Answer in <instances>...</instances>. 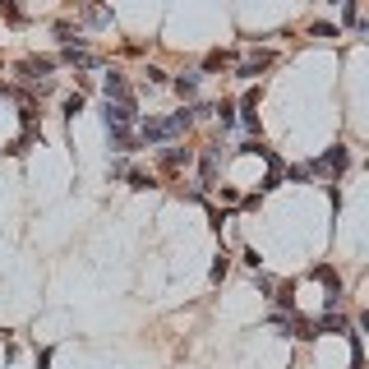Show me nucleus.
Masks as SVG:
<instances>
[{
    "label": "nucleus",
    "instance_id": "aec40b11",
    "mask_svg": "<svg viewBox=\"0 0 369 369\" xmlns=\"http://www.w3.org/2000/svg\"><path fill=\"white\" fill-rule=\"evenodd\" d=\"M309 32H314V37H337V28H333V23H314Z\"/></svg>",
    "mask_w": 369,
    "mask_h": 369
},
{
    "label": "nucleus",
    "instance_id": "f03ea898",
    "mask_svg": "<svg viewBox=\"0 0 369 369\" xmlns=\"http://www.w3.org/2000/svg\"><path fill=\"white\" fill-rule=\"evenodd\" d=\"M309 167H314V171H333V176H341V171L351 167V153H346L341 143H333V148H328V153H323L319 162H309Z\"/></svg>",
    "mask_w": 369,
    "mask_h": 369
},
{
    "label": "nucleus",
    "instance_id": "f257e3e1",
    "mask_svg": "<svg viewBox=\"0 0 369 369\" xmlns=\"http://www.w3.org/2000/svg\"><path fill=\"white\" fill-rule=\"evenodd\" d=\"M102 120H107V129H134V125H138V111H134V102H107Z\"/></svg>",
    "mask_w": 369,
    "mask_h": 369
},
{
    "label": "nucleus",
    "instance_id": "20e7f679",
    "mask_svg": "<svg viewBox=\"0 0 369 369\" xmlns=\"http://www.w3.org/2000/svg\"><path fill=\"white\" fill-rule=\"evenodd\" d=\"M102 92H107V102H134V97H129V83H125V78L116 74V70H111V74L102 78Z\"/></svg>",
    "mask_w": 369,
    "mask_h": 369
},
{
    "label": "nucleus",
    "instance_id": "0eeeda50",
    "mask_svg": "<svg viewBox=\"0 0 369 369\" xmlns=\"http://www.w3.org/2000/svg\"><path fill=\"white\" fill-rule=\"evenodd\" d=\"M61 61H65V65H74V70H92V65H97V56H92V51H83V46H65Z\"/></svg>",
    "mask_w": 369,
    "mask_h": 369
},
{
    "label": "nucleus",
    "instance_id": "9b49d317",
    "mask_svg": "<svg viewBox=\"0 0 369 369\" xmlns=\"http://www.w3.org/2000/svg\"><path fill=\"white\" fill-rule=\"evenodd\" d=\"M0 19H5V23H14V28H19V23H23V10H19L14 0H0Z\"/></svg>",
    "mask_w": 369,
    "mask_h": 369
},
{
    "label": "nucleus",
    "instance_id": "6ab92c4d",
    "mask_svg": "<svg viewBox=\"0 0 369 369\" xmlns=\"http://www.w3.org/2000/svg\"><path fill=\"white\" fill-rule=\"evenodd\" d=\"M78 111H83V97H65V116H70V120H74Z\"/></svg>",
    "mask_w": 369,
    "mask_h": 369
},
{
    "label": "nucleus",
    "instance_id": "9d476101",
    "mask_svg": "<svg viewBox=\"0 0 369 369\" xmlns=\"http://www.w3.org/2000/svg\"><path fill=\"white\" fill-rule=\"evenodd\" d=\"M217 167H222V148H208V153H203V184L217 180Z\"/></svg>",
    "mask_w": 369,
    "mask_h": 369
},
{
    "label": "nucleus",
    "instance_id": "4468645a",
    "mask_svg": "<svg viewBox=\"0 0 369 369\" xmlns=\"http://www.w3.org/2000/svg\"><path fill=\"white\" fill-rule=\"evenodd\" d=\"M88 19L97 23V28H107V23H111V10H107V5H92V10H88Z\"/></svg>",
    "mask_w": 369,
    "mask_h": 369
},
{
    "label": "nucleus",
    "instance_id": "a211bd4d",
    "mask_svg": "<svg viewBox=\"0 0 369 369\" xmlns=\"http://www.w3.org/2000/svg\"><path fill=\"white\" fill-rule=\"evenodd\" d=\"M143 74H148V83H167V70H162V65H148Z\"/></svg>",
    "mask_w": 369,
    "mask_h": 369
},
{
    "label": "nucleus",
    "instance_id": "39448f33",
    "mask_svg": "<svg viewBox=\"0 0 369 369\" xmlns=\"http://www.w3.org/2000/svg\"><path fill=\"white\" fill-rule=\"evenodd\" d=\"M268 65H273V56H268V51H259V56H245V61L235 65V74H240V78H259Z\"/></svg>",
    "mask_w": 369,
    "mask_h": 369
},
{
    "label": "nucleus",
    "instance_id": "f3484780",
    "mask_svg": "<svg viewBox=\"0 0 369 369\" xmlns=\"http://www.w3.org/2000/svg\"><path fill=\"white\" fill-rule=\"evenodd\" d=\"M125 180L134 184V189H148V184H153V176H143V171H125Z\"/></svg>",
    "mask_w": 369,
    "mask_h": 369
},
{
    "label": "nucleus",
    "instance_id": "1a4fd4ad",
    "mask_svg": "<svg viewBox=\"0 0 369 369\" xmlns=\"http://www.w3.org/2000/svg\"><path fill=\"white\" fill-rule=\"evenodd\" d=\"M157 162H162V171H180V167H189V148H167Z\"/></svg>",
    "mask_w": 369,
    "mask_h": 369
},
{
    "label": "nucleus",
    "instance_id": "ddd939ff",
    "mask_svg": "<svg viewBox=\"0 0 369 369\" xmlns=\"http://www.w3.org/2000/svg\"><path fill=\"white\" fill-rule=\"evenodd\" d=\"M226 268H231V254L222 249V254L213 259V282H222V277H226Z\"/></svg>",
    "mask_w": 369,
    "mask_h": 369
},
{
    "label": "nucleus",
    "instance_id": "dca6fc26",
    "mask_svg": "<svg viewBox=\"0 0 369 369\" xmlns=\"http://www.w3.org/2000/svg\"><path fill=\"white\" fill-rule=\"evenodd\" d=\"M222 65H231V56H226V51H213V56H208V61H203V70H208V74H213V70H222Z\"/></svg>",
    "mask_w": 369,
    "mask_h": 369
},
{
    "label": "nucleus",
    "instance_id": "7ed1b4c3",
    "mask_svg": "<svg viewBox=\"0 0 369 369\" xmlns=\"http://www.w3.org/2000/svg\"><path fill=\"white\" fill-rule=\"evenodd\" d=\"M51 65H56V61H46V56H28V61L19 65V78H23V83H46Z\"/></svg>",
    "mask_w": 369,
    "mask_h": 369
},
{
    "label": "nucleus",
    "instance_id": "6e6552de",
    "mask_svg": "<svg viewBox=\"0 0 369 369\" xmlns=\"http://www.w3.org/2000/svg\"><path fill=\"white\" fill-rule=\"evenodd\" d=\"M107 143L116 153H138V138L129 134V129H107Z\"/></svg>",
    "mask_w": 369,
    "mask_h": 369
},
{
    "label": "nucleus",
    "instance_id": "423d86ee",
    "mask_svg": "<svg viewBox=\"0 0 369 369\" xmlns=\"http://www.w3.org/2000/svg\"><path fill=\"white\" fill-rule=\"evenodd\" d=\"M199 78H203V74H194V70H184V74L167 78V83H171V88H176V92H180L184 102H189V97H194V92H199Z\"/></svg>",
    "mask_w": 369,
    "mask_h": 369
},
{
    "label": "nucleus",
    "instance_id": "2eb2a0df",
    "mask_svg": "<svg viewBox=\"0 0 369 369\" xmlns=\"http://www.w3.org/2000/svg\"><path fill=\"white\" fill-rule=\"evenodd\" d=\"M346 28H360V0H346Z\"/></svg>",
    "mask_w": 369,
    "mask_h": 369
},
{
    "label": "nucleus",
    "instance_id": "f8f14e48",
    "mask_svg": "<svg viewBox=\"0 0 369 369\" xmlns=\"http://www.w3.org/2000/svg\"><path fill=\"white\" fill-rule=\"evenodd\" d=\"M217 120H222V129H231V125H235V107H231V102H217Z\"/></svg>",
    "mask_w": 369,
    "mask_h": 369
}]
</instances>
